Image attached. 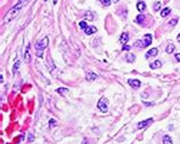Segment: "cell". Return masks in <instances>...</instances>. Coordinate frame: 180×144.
I'll use <instances>...</instances> for the list:
<instances>
[{"instance_id":"obj_11","label":"cell","mask_w":180,"mask_h":144,"mask_svg":"<svg viewBox=\"0 0 180 144\" xmlns=\"http://www.w3.org/2000/svg\"><path fill=\"white\" fill-rule=\"evenodd\" d=\"M96 31H97V29H96L95 26H88L87 29L84 30V33H86V34H88V36H90V34L95 33Z\"/></svg>"},{"instance_id":"obj_15","label":"cell","mask_w":180,"mask_h":144,"mask_svg":"<svg viewBox=\"0 0 180 144\" xmlns=\"http://www.w3.org/2000/svg\"><path fill=\"white\" fill-rule=\"evenodd\" d=\"M136 60V56L133 54H127V62L128 63H133V61Z\"/></svg>"},{"instance_id":"obj_24","label":"cell","mask_w":180,"mask_h":144,"mask_svg":"<svg viewBox=\"0 0 180 144\" xmlns=\"http://www.w3.org/2000/svg\"><path fill=\"white\" fill-rule=\"evenodd\" d=\"M178 22V18H173L172 21H170V22H169V24H170L171 26H173V25H176V23Z\"/></svg>"},{"instance_id":"obj_29","label":"cell","mask_w":180,"mask_h":144,"mask_svg":"<svg viewBox=\"0 0 180 144\" xmlns=\"http://www.w3.org/2000/svg\"><path fill=\"white\" fill-rule=\"evenodd\" d=\"M33 140H34V136L32 135V134H30V135H29V141H30V142H32Z\"/></svg>"},{"instance_id":"obj_3","label":"cell","mask_w":180,"mask_h":144,"mask_svg":"<svg viewBox=\"0 0 180 144\" xmlns=\"http://www.w3.org/2000/svg\"><path fill=\"white\" fill-rule=\"evenodd\" d=\"M97 106H98V109L102 112H106L107 111V108H108V102H107V99L105 97H102V98L99 99V102H98V104H97Z\"/></svg>"},{"instance_id":"obj_32","label":"cell","mask_w":180,"mask_h":144,"mask_svg":"<svg viewBox=\"0 0 180 144\" xmlns=\"http://www.w3.org/2000/svg\"><path fill=\"white\" fill-rule=\"evenodd\" d=\"M177 39H178V41H179V42H180V34H179V36H178V38H177Z\"/></svg>"},{"instance_id":"obj_26","label":"cell","mask_w":180,"mask_h":144,"mask_svg":"<svg viewBox=\"0 0 180 144\" xmlns=\"http://www.w3.org/2000/svg\"><path fill=\"white\" fill-rule=\"evenodd\" d=\"M19 66V62H16V66H14V73H16L17 72V69Z\"/></svg>"},{"instance_id":"obj_25","label":"cell","mask_w":180,"mask_h":144,"mask_svg":"<svg viewBox=\"0 0 180 144\" xmlns=\"http://www.w3.org/2000/svg\"><path fill=\"white\" fill-rule=\"evenodd\" d=\"M49 126H50V127H54V126H56V121H55L54 119H51L50 121H49Z\"/></svg>"},{"instance_id":"obj_21","label":"cell","mask_w":180,"mask_h":144,"mask_svg":"<svg viewBox=\"0 0 180 144\" xmlns=\"http://www.w3.org/2000/svg\"><path fill=\"white\" fill-rule=\"evenodd\" d=\"M99 1L102 2L104 6H107V7H108V6L111 5V2H112V1H111V0H99Z\"/></svg>"},{"instance_id":"obj_18","label":"cell","mask_w":180,"mask_h":144,"mask_svg":"<svg viewBox=\"0 0 180 144\" xmlns=\"http://www.w3.org/2000/svg\"><path fill=\"white\" fill-rule=\"evenodd\" d=\"M144 20H145V16L144 15H139V16H137V18H136V22L137 23H143L144 22Z\"/></svg>"},{"instance_id":"obj_5","label":"cell","mask_w":180,"mask_h":144,"mask_svg":"<svg viewBox=\"0 0 180 144\" xmlns=\"http://www.w3.org/2000/svg\"><path fill=\"white\" fill-rule=\"evenodd\" d=\"M24 62L30 63L31 62V54H30V45H27L25 48V53H24Z\"/></svg>"},{"instance_id":"obj_20","label":"cell","mask_w":180,"mask_h":144,"mask_svg":"<svg viewBox=\"0 0 180 144\" xmlns=\"http://www.w3.org/2000/svg\"><path fill=\"white\" fill-rule=\"evenodd\" d=\"M161 6H162V3H161L160 1H158V2H156V3H155V5H154V10H155V12H157V10H160V8H161Z\"/></svg>"},{"instance_id":"obj_31","label":"cell","mask_w":180,"mask_h":144,"mask_svg":"<svg viewBox=\"0 0 180 144\" xmlns=\"http://www.w3.org/2000/svg\"><path fill=\"white\" fill-rule=\"evenodd\" d=\"M113 2H114V3H116V2H119V0H113Z\"/></svg>"},{"instance_id":"obj_27","label":"cell","mask_w":180,"mask_h":144,"mask_svg":"<svg viewBox=\"0 0 180 144\" xmlns=\"http://www.w3.org/2000/svg\"><path fill=\"white\" fill-rule=\"evenodd\" d=\"M130 46H126V45H123V47H122V50H130Z\"/></svg>"},{"instance_id":"obj_1","label":"cell","mask_w":180,"mask_h":144,"mask_svg":"<svg viewBox=\"0 0 180 144\" xmlns=\"http://www.w3.org/2000/svg\"><path fill=\"white\" fill-rule=\"evenodd\" d=\"M24 3H25V1H24V0H19V1L17 2L16 5L14 6L8 13H7V15L5 16V20H3V23H8V22H10V21H12L15 16H17V14H18V13L21 12V9L23 8Z\"/></svg>"},{"instance_id":"obj_28","label":"cell","mask_w":180,"mask_h":144,"mask_svg":"<svg viewBox=\"0 0 180 144\" xmlns=\"http://www.w3.org/2000/svg\"><path fill=\"white\" fill-rule=\"evenodd\" d=\"M37 56H38V57H41V56H42V51H41V50H37Z\"/></svg>"},{"instance_id":"obj_4","label":"cell","mask_w":180,"mask_h":144,"mask_svg":"<svg viewBox=\"0 0 180 144\" xmlns=\"http://www.w3.org/2000/svg\"><path fill=\"white\" fill-rule=\"evenodd\" d=\"M151 123H153V119L149 118L147 120H144V121H141L138 123V129H141V128H146V127H148L151 125Z\"/></svg>"},{"instance_id":"obj_14","label":"cell","mask_w":180,"mask_h":144,"mask_svg":"<svg viewBox=\"0 0 180 144\" xmlns=\"http://www.w3.org/2000/svg\"><path fill=\"white\" fill-rule=\"evenodd\" d=\"M174 49H176L174 45L170 44V45H168V46H167V48H165V51H167L168 54H172V53H173V51H174Z\"/></svg>"},{"instance_id":"obj_13","label":"cell","mask_w":180,"mask_h":144,"mask_svg":"<svg viewBox=\"0 0 180 144\" xmlns=\"http://www.w3.org/2000/svg\"><path fill=\"white\" fill-rule=\"evenodd\" d=\"M161 65H162V62L157 60V61H154L153 63H151L149 66H151V69H158Z\"/></svg>"},{"instance_id":"obj_8","label":"cell","mask_w":180,"mask_h":144,"mask_svg":"<svg viewBox=\"0 0 180 144\" xmlns=\"http://www.w3.org/2000/svg\"><path fill=\"white\" fill-rule=\"evenodd\" d=\"M157 53H158L157 48H152V49H149V50L147 51V54H146V58H149V57H152V56H156Z\"/></svg>"},{"instance_id":"obj_10","label":"cell","mask_w":180,"mask_h":144,"mask_svg":"<svg viewBox=\"0 0 180 144\" xmlns=\"http://www.w3.org/2000/svg\"><path fill=\"white\" fill-rule=\"evenodd\" d=\"M86 79H87V81H93L95 79H97V74H95L93 72H88L86 75Z\"/></svg>"},{"instance_id":"obj_17","label":"cell","mask_w":180,"mask_h":144,"mask_svg":"<svg viewBox=\"0 0 180 144\" xmlns=\"http://www.w3.org/2000/svg\"><path fill=\"white\" fill-rule=\"evenodd\" d=\"M170 12H171L170 8H164V9L161 12V16H162V17H167L169 14H170Z\"/></svg>"},{"instance_id":"obj_23","label":"cell","mask_w":180,"mask_h":144,"mask_svg":"<svg viewBox=\"0 0 180 144\" xmlns=\"http://www.w3.org/2000/svg\"><path fill=\"white\" fill-rule=\"evenodd\" d=\"M57 93H59V94L64 95L65 93H67V89H66V88H58V89H57Z\"/></svg>"},{"instance_id":"obj_9","label":"cell","mask_w":180,"mask_h":144,"mask_svg":"<svg viewBox=\"0 0 180 144\" xmlns=\"http://www.w3.org/2000/svg\"><path fill=\"white\" fill-rule=\"evenodd\" d=\"M145 42H144V47H148L152 44V34H145L144 37Z\"/></svg>"},{"instance_id":"obj_19","label":"cell","mask_w":180,"mask_h":144,"mask_svg":"<svg viewBox=\"0 0 180 144\" xmlns=\"http://www.w3.org/2000/svg\"><path fill=\"white\" fill-rule=\"evenodd\" d=\"M84 20H89V21H92L93 20V17H92V14L91 13H88V14H86L84 15Z\"/></svg>"},{"instance_id":"obj_7","label":"cell","mask_w":180,"mask_h":144,"mask_svg":"<svg viewBox=\"0 0 180 144\" xmlns=\"http://www.w3.org/2000/svg\"><path fill=\"white\" fill-rule=\"evenodd\" d=\"M128 40H129V34H128L127 32H124V33L121 34V37H120V42L121 44L126 45L128 42Z\"/></svg>"},{"instance_id":"obj_16","label":"cell","mask_w":180,"mask_h":144,"mask_svg":"<svg viewBox=\"0 0 180 144\" xmlns=\"http://www.w3.org/2000/svg\"><path fill=\"white\" fill-rule=\"evenodd\" d=\"M163 144H172V140L169 135H164L163 136Z\"/></svg>"},{"instance_id":"obj_33","label":"cell","mask_w":180,"mask_h":144,"mask_svg":"<svg viewBox=\"0 0 180 144\" xmlns=\"http://www.w3.org/2000/svg\"><path fill=\"white\" fill-rule=\"evenodd\" d=\"M57 1H58V0H54V3H56Z\"/></svg>"},{"instance_id":"obj_30","label":"cell","mask_w":180,"mask_h":144,"mask_svg":"<svg viewBox=\"0 0 180 144\" xmlns=\"http://www.w3.org/2000/svg\"><path fill=\"white\" fill-rule=\"evenodd\" d=\"M174 56H176V60H177V61H179V62H180V53H178V54H176V55H174Z\"/></svg>"},{"instance_id":"obj_6","label":"cell","mask_w":180,"mask_h":144,"mask_svg":"<svg viewBox=\"0 0 180 144\" xmlns=\"http://www.w3.org/2000/svg\"><path fill=\"white\" fill-rule=\"evenodd\" d=\"M129 85L131 86V87H133V88H139L140 85H141V82L138 80V79H130V80H129Z\"/></svg>"},{"instance_id":"obj_2","label":"cell","mask_w":180,"mask_h":144,"mask_svg":"<svg viewBox=\"0 0 180 144\" xmlns=\"http://www.w3.org/2000/svg\"><path fill=\"white\" fill-rule=\"evenodd\" d=\"M48 45H49V39H48V37H43L41 40L37 41L36 45H34V47H36L37 50L43 51V49H44V48H47Z\"/></svg>"},{"instance_id":"obj_22","label":"cell","mask_w":180,"mask_h":144,"mask_svg":"<svg viewBox=\"0 0 180 144\" xmlns=\"http://www.w3.org/2000/svg\"><path fill=\"white\" fill-rule=\"evenodd\" d=\"M79 25H80V27H81V29L83 30V31L88 27V25H87V23H86V22H80V23H79Z\"/></svg>"},{"instance_id":"obj_12","label":"cell","mask_w":180,"mask_h":144,"mask_svg":"<svg viewBox=\"0 0 180 144\" xmlns=\"http://www.w3.org/2000/svg\"><path fill=\"white\" fill-rule=\"evenodd\" d=\"M137 9L139 10V12H144V10L146 9V3L144 1H139L137 3Z\"/></svg>"}]
</instances>
